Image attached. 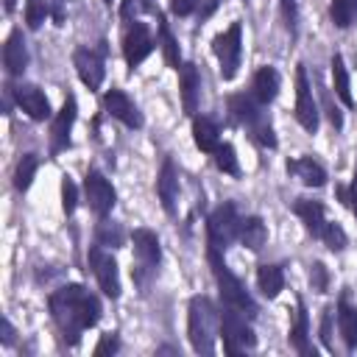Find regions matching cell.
<instances>
[{
  "mask_svg": "<svg viewBox=\"0 0 357 357\" xmlns=\"http://www.w3.org/2000/svg\"><path fill=\"white\" fill-rule=\"evenodd\" d=\"M47 307L67 346H78L81 335L100 321V301L84 284H64L53 290Z\"/></svg>",
  "mask_w": 357,
  "mask_h": 357,
  "instance_id": "6da1fadb",
  "label": "cell"
},
{
  "mask_svg": "<svg viewBox=\"0 0 357 357\" xmlns=\"http://www.w3.org/2000/svg\"><path fill=\"white\" fill-rule=\"evenodd\" d=\"M220 312L215 310L212 298L192 296L187 307V335L195 354H215V335H218Z\"/></svg>",
  "mask_w": 357,
  "mask_h": 357,
  "instance_id": "7a4b0ae2",
  "label": "cell"
},
{
  "mask_svg": "<svg viewBox=\"0 0 357 357\" xmlns=\"http://www.w3.org/2000/svg\"><path fill=\"white\" fill-rule=\"evenodd\" d=\"M223 251L218 248H206V259H209V268H212V276L218 282V290H220V298L226 307H234L237 312H243L245 318H254L259 310H257V301L251 298V293L245 290V284L229 271V265L223 262L220 257Z\"/></svg>",
  "mask_w": 357,
  "mask_h": 357,
  "instance_id": "3957f363",
  "label": "cell"
},
{
  "mask_svg": "<svg viewBox=\"0 0 357 357\" xmlns=\"http://www.w3.org/2000/svg\"><path fill=\"white\" fill-rule=\"evenodd\" d=\"M229 112L234 114V120L240 126L248 128V134L262 145V148H276V134H273V126L268 120V112L265 106L254 98V95H229Z\"/></svg>",
  "mask_w": 357,
  "mask_h": 357,
  "instance_id": "277c9868",
  "label": "cell"
},
{
  "mask_svg": "<svg viewBox=\"0 0 357 357\" xmlns=\"http://www.w3.org/2000/svg\"><path fill=\"white\" fill-rule=\"evenodd\" d=\"M131 243H134V259H137V268H134V282L139 287H145L156 271H159V262H162V248H159V237L151 231V229H134L131 234Z\"/></svg>",
  "mask_w": 357,
  "mask_h": 357,
  "instance_id": "5b68a950",
  "label": "cell"
},
{
  "mask_svg": "<svg viewBox=\"0 0 357 357\" xmlns=\"http://www.w3.org/2000/svg\"><path fill=\"white\" fill-rule=\"evenodd\" d=\"M220 335H223V351L226 354H243L251 351L257 346V335L251 329V324L245 321L243 312H237L234 307L220 310Z\"/></svg>",
  "mask_w": 357,
  "mask_h": 357,
  "instance_id": "8992f818",
  "label": "cell"
},
{
  "mask_svg": "<svg viewBox=\"0 0 357 357\" xmlns=\"http://www.w3.org/2000/svg\"><path fill=\"white\" fill-rule=\"evenodd\" d=\"M212 53L218 56L220 78H223V81H231V78L237 75L240 56H243V22H240V20H234L226 31H220V33L212 39Z\"/></svg>",
  "mask_w": 357,
  "mask_h": 357,
  "instance_id": "52a82bcc",
  "label": "cell"
},
{
  "mask_svg": "<svg viewBox=\"0 0 357 357\" xmlns=\"http://www.w3.org/2000/svg\"><path fill=\"white\" fill-rule=\"evenodd\" d=\"M240 220L243 218L237 215V206L231 201H223L220 206H215L212 215L206 218V240H209V248L226 251L237 240Z\"/></svg>",
  "mask_w": 357,
  "mask_h": 357,
  "instance_id": "ba28073f",
  "label": "cell"
},
{
  "mask_svg": "<svg viewBox=\"0 0 357 357\" xmlns=\"http://www.w3.org/2000/svg\"><path fill=\"white\" fill-rule=\"evenodd\" d=\"M103 56H106V42H100L98 47H75V53H73L75 73H78V78L84 81V86L92 89V92L100 89L103 75H106Z\"/></svg>",
  "mask_w": 357,
  "mask_h": 357,
  "instance_id": "9c48e42d",
  "label": "cell"
},
{
  "mask_svg": "<svg viewBox=\"0 0 357 357\" xmlns=\"http://www.w3.org/2000/svg\"><path fill=\"white\" fill-rule=\"evenodd\" d=\"M86 259H89V268L100 284V290L109 296V298H120V271H117V262L109 251H103L100 243L89 245L86 251Z\"/></svg>",
  "mask_w": 357,
  "mask_h": 357,
  "instance_id": "30bf717a",
  "label": "cell"
},
{
  "mask_svg": "<svg viewBox=\"0 0 357 357\" xmlns=\"http://www.w3.org/2000/svg\"><path fill=\"white\" fill-rule=\"evenodd\" d=\"M153 36H151V28L145 25V22H139V20H131L128 22V28H126V33H123V56H126V64L134 70V67H139L148 56H151V50H153Z\"/></svg>",
  "mask_w": 357,
  "mask_h": 357,
  "instance_id": "8fae6325",
  "label": "cell"
},
{
  "mask_svg": "<svg viewBox=\"0 0 357 357\" xmlns=\"http://www.w3.org/2000/svg\"><path fill=\"white\" fill-rule=\"evenodd\" d=\"M296 120L304 131L315 134L318 131V103L312 98V89H310V78H307V70L304 64L296 67Z\"/></svg>",
  "mask_w": 357,
  "mask_h": 357,
  "instance_id": "7c38bea8",
  "label": "cell"
},
{
  "mask_svg": "<svg viewBox=\"0 0 357 357\" xmlns=\"http://www.w3.org/2000/svg\"><path fill=\"white\" fill-rule=\"evenodd\" d=\"M84 198H86L89 209H92L98 218H106V215L112 212L114 201H117V192H114V187L109 184V178H106L103 173L89 170V173L84 176Z\"/></svg>",
  "mask_w": 357,
  "mask_h": 357,
  "instance_id": "4fadbf2b",
  "label": "cell"
},
{
  "mask_svg": "<svg viewBox=\"0 0 357 357\" xmlns=\"http://www.w3.org/2000/svg\"><path fill=\"white\" fill-rule=\"evenodd\" d=\"M11 95L17 100V106L36 123L47 120L50 117V100L47 95L36 86V84H20V86H11Z\"/></svg>",
  "mask_w": 357,
  "mask_h": 357,
  "instance_id": "5bb4252c",
  "label": "cell"
},
{
  "mask_svg": "<svg viewBox=\"0 0 357 357\" xmlns=\"http://www.w3.org/2000/svg\"><path fill=\"white\" fill-rule=\"evenodd\" d=\"M103 109L114 117V120H120L123 126H128V128H142V112L137 109V103L123 92V89H109L106 95H103Z\"/></svg>",
  "mask_w": 357,
  "mask_h": 357,
  "instance_id": "9a60e30c",
  "label": "cell"
},
{
  "mask_svg": "<svg viewBox=\"0 0 357 357\" xmlns=\"http://www.w3.org/2000/svg\"><path fill=\"white\" fill-rule=\"evenodd\" d=\"M75 112H78L75 98L67 95L64 106L59 109V114H56L53 123H50V153H53V156L61 153L64 148H70V128H73V123H75Z\"/></svg>",
  "mask_w": 357,
  "mask_h": 357,
  "instance_id": "2e32d148",
  "label": "cell"
},
{
  "mask_svg": "<svg viewBox=\"0 0 357 357\" xmlns=\"http://www.w3.org/2000/svg\"><path fill=\"white\" fill-rule=\"evenodd\" d=\"M178 89H181V106L187 114H195L201 100V73L192 61H184L178 67Z\"/></svg>",
  "mask_w": 357,
  "mask_h": 357,
  "instance_id": "e0dca14e",
  "label": "cell"
},
{
  "mask_svg": "<svg viewBox=\"0 0 357 357\" xmlns=\"http://www.w3.org/2000/svg\"><path fill=\"white\" fill-rule=\"evenodd\" d=\"M3 64H6V73L8 75H22L25 67H28V47H25V39H22V31L14 28L3 45Z\"/></svg>",
  "mask_w": 357,
  "mask_h": 357,
  "instance_id": "ac0fdd59",
  "label": "cell"
},
{
  "mask_svg": "<svg viewBox=\"0 0 357 357\" xmlns=\"http://www.w3.org/2000/svg\"><path fill=\"white\" fill-rule=\"evenodd\" d=\"M156 195L165 206L167 215H176V201H178V173H176V165L170 159L162 162V170H159V178H156Z\"/></svg>",
  "mask_w": 357,
  "mask_h": 357,
  "instance_id": "d6986e66",
  "label": "cell"
},
{
  "mask_svg": "<svg viewBox=\"0 0 357 357\" xmlns=\"http://www.w3.org/2000/svg\"><path fill=\"white\" fill-rule=\"evenodd\" d=\"M287 340H290V346H293L298 354L315 357V346L310 343V318H307V307H304L301 298L296 301V318H293V326H290Z\"/></svg>",
  "mask_w": 357,
  "mask_h": 357,
  "instance_id": "ffe728a7",
  "label": "cell"
},
{
  "mask_svg": "<svg viewBox=\"0 0 357 357\" xmlns=\"http://www.w3.org/2000/svg\"><path fill=\"white\" fill-rule=\"evenodd\" d=\"M290 209H293V215H298V220L304 223V229H307L312 237H318L321 229L326 226V212H324V204H321V201L296 198V201L290 204Z\"/></svg>",
  "mask_w": 357,
  "mask_h": 357,
  "instance_id": "44dd1931",
  "label": "cell"
},
{
  "mask_svg": "<svg viewBox=\"0 0 357 357\" xmlns=\"http://www.w3.org/2000/svg\"><path fill=\"white\" fill-rule=\"evenodd\" d=\"M287 173L296 176L301 184L307 187H324L326 184V170L324 165H318L312 156H298V159H287Z\"/></svg>",
  "mask_w": 357,
  "mask_h": 357,
  "instance_id": "7402d4cb",
  "label": "cell"
},
{
  "mask_svg": "<svg viewBox=\"0 0 357 357\" xmlns=\"http://www.w3.org/2000/svg\"><path fill=\"white\" fill-rule=\"evenodd\" d=\"M279 84H282V78H279L276 67H259V70L254 73V78H251V95H254L262 106H268V103L279 95Z\"/></svg>",
  "mask_w": 357,
  "mask_h": 357,
  "instance_id": "603a6c76",
  "label": "cell"
},
{
  "mask_svg": "<svg viewBox=\"0 0 357 357\" xmlns=\"http://www.w3.org/2000/svg\"><path fill=\"white\" fill-rule=\"evenodd\" d=\"M335 315H337V329H340V337L346 343L349 351L357 349V307L349 304L346 296L337 298V307H335Z\"/></svg>",
  "mask_w": 357,
  "mask_h": 357,
  "instance_id": "cb8c5ba5",
  "label": "cell"
},
{
  "mask_svg": "<svg viewBox=\"0 0 357 357\" xmlns=\"http://www.w3.org/2000/svg\"><path fill=\"white\" fill-rule=\"evenodd\" d=\"M192 139L198 145V151L204 153H215L220 145V128L212 117H192Z\"/></svg>",
  "mask_w": 357,
  "mask_h": 357,
  "instance_id": "d4e9b609",
  "label": "cell"
},
{
  "mask_svg": "<svg viewBox=\"0 0 357 357\" xmlns=\"http://www.w3.org/2000/svg\"><path fill=\"white\" fill-rule=\"evenodd\" d=\"M237 240H240L245 248H251V251H259V248L265 245V240H268V226H265V220H262V218H257V215H248V218H243V220H240V231H237Z\"/></svg>",
  "mask_w": 357,
  "mask_h": 357,
  "instance_id": "484cf974",
  "label": "cell"
},
{
  "mask_svg": "<svg viewBox=\"0 0 357 357\" xmlns=\"http://www.w3.org/2000/svg\"><path fill=\"white\" fill-rule=\"evenodd\" d=\"M257 284L265 298H276L284 290V273L279 265H259L257 268Z\"/></svg>",
  "mask_w": 357,
  "mask_h": 357,
  "instance_id": "4316f807",
  "label": "cell"
},
{
  "mask_svg": "<svg viewBox=\"0 0 357 357\" xmlns=\"http://www.w3.org/2000/svg\"><path fill=\"white\" fill-rule=\"evenodd\" d=\"M332 81H335V95L343 100V106H354V98H351V84H349V70H346V61L340 53L332 56Z\"/></svg>",
  "mask_w": 357,
  "mask_h": 357,
  "instance_id": "83f0119b",
  "label": "cell"
},
{
  "mask_svg": "<svg viewBox=\"0 0 357 357\" xmlns=\"http://www.w3.org/2000/svg\"><path fill=\"white\" fill-rule=\"evenodd\" d=\"M156 28H159V45H162V53H165V61L173 67V70H178L181 67V56H178V42H176V36L170 33V28H167V22H165V17L162 14H156Z\"/></svg>",
  "mask_w": 357,
  "mask_h": 357,
  "instance_id": "f1b7e54d",
  "label": "cell"
},
{
  "mask_svg": "<svg viewBox=\"0 0 357 357\" xmlns=\"http://www.w3.org/2000/svg\"><path fill=\"white\" fill-rule=\"evenodd\" d=\"M36 167H39V156L36 153H22V159L17 162V170H14V190L17 192H25L36 176Z\"/></svg>",
  "mask_w": 357,
  "mask_h": 357,
  "instance_id": "f546056e",
  "label": "cell"
},
{
  "mask_svg": "<svg viewBox=\"0 0 357 357\" xmlns=\"http://www.w3.org/2000/svg\"><path fill=\"white\" fill-rule=\"evenodd\" d=\"M329 17L337 28H351L357 22V0H332Z\"/></svg>",
  "mask_w": 357,
  "mask_h": 357,
  "instance_id": "4dcf8cb0",
  "label": "cell"
},
{
  "mask_svg": "<svg viewBox=\"0 0 357 357\" xmlns=\"http://www.w3.org/2000/svg\"><path fill=\"white\" fill-rule=\"evenodd\" d=\"M95 243H100V245H112V248H120V245L126 243V231H123V226H120V223H114V220H100V223H98V229H95Z\"/></svg>",
  "mask_w": 357,
  "mask_h": 357,
  "instance_id": "1f68e13d",
  "label": "cell"
},
{
  "mask_svg": "<svg viewBox=\"0 0 357 357\" xmlns=\"http://www.w3.org/2000/svg\"><path fill=\"white\" fill-rule=\"evenodd\" d=\"M215 165H218V170H223V173H229V176H240V165H237V153H234V148L229 145V142H220L218 145V151H215Z\"/></svg>",
  "mask_w": 357,
  "mask_h": 357,
  "instance_id": "d6a6232c",
  "label": "cell"
},
{
  "mask_svg": "<svg viewBox=\"0 0 357 357\" xmlns=\"http://www.w3.org/2000/svg\"><path fill=\"white\" fill-rule=\"evenodd\" d=\"M318 240H324V245H326L329 251H343V248H346V243H349V237H346L343 226H340V223H329V220H326V226L321 229Z\"/></svg>",
  "mask_w": 357,
  "mask_h": 357,
  "instance_id": "836d02e7",
  "label": "cell"
},
{
  "mask_svg": "<svg viewBox=\"0 0 357 357\" xmlns=\"http://www.w3.org/2000/svg\"><path fill=\"white\" fill-rule=\"evenodd\" d=\"M50 14V3L47 0H25V22L28 28H39L45 22V17Z\"/></svg>",
  "mask_w": 357,
  "mask_h": 357,
  "instance_id": "e575fe53",
  "label": "cell"
},
{
  "mask_svg": "<svg viewBox=\"0 0 357 357\" xmlns=\"http://www.w3.org/2000/svg\"><path fill=\"white\" fill-rule=\"evenodd\" d=\"M310 284H312L315 293H326V287H329V271H326L324 262H312L310 265Z\"/></svg>",
  "mask_w": 357,
  "mask_h": 357,
  "instance_id": "d590c367",
  "label": "cell"
},
{
  "mask_svg": "<svg viewBox=\"0 0 357 357\" xmlns=\"http://www.w3.org/2000/svg\"><path fill=\"white\" fill-rule=\"evenodd\" d=\"M142 11H153V3L151 0H123V6H120V17L123 20H137Z\"/></svg>",
  "mask_w": 357,
  "mask_h": 357,
  "instance_id": "8d00e7d4",
  "label": "cell"
},
{
  "mask_svg": "<svg viewBox=\"0 0 357 357\" xmlns=\"http://www.w3.org/2000/svg\"><path fill=\"white\" fill-rule=\"evenodd\" d=\"M75 204H78V187L73 184V178L64 176V181H61V206H64V215H73L75 212Z\"/></svg>",
  "mask_w": 357,
  "mask_h": 357,
  "instance_id": "74e56055",
  "label": "cell"
},
{
  "mask_svg": "<svg viewBox=\"0 0 357 357\" xmlns=\"http://www.w3.org/2000/svg\"><path fill=\"white\" fill-rule=\"evenodd\" d=\"M332 315H335V307H326L324 315H321V340L329 351H335V343H332Z\"/></svg>",
  "mask_w": 357,
  "mask_h": 357,
  "instance_id": "f35d334b",
  "label": "cell"
},
{
  "mask_svg": "<svg viewBox=\"0 0 357 357\" xmlns=\"http://www.w3.org/2000/svg\"><path fill=\"white\" fill-rule=\"evenodd\" d=\"M120 349V337H117V332H106L103 337H100V343L95 346V357H100V354H114Z\"/></svg>",
  "mask_w": 357,
  "mask_h": 357,
  "instance_id": "ab89813d",
  "label": "cell"
},
{
  "mask_svg": "<svg viewBox=\"0 0 357 357\" xmlns=\"http://www.w3.org/2000/svg\"><path fill=\"white\" fill-rule=\"evenodd\" d=\"M337 195H340V201L354 212V218H357V176L351 178V184L349 187H337Z\"/></svg>",
  "mask_w": 357,
  "mask_h": 357,
  "instance_id": "60d3db41",
  "label": "cell"
},
{
  "mask_svg": "<svg viewBox=\"0 0 357 357\" xmlns=\"http://www.w3.org/2000/svg\"><path fill=\"white\" fill-rule=\"evenodd\" d=\"M321 95H324V106H326V114H329V123L335 126V131H340L343 128V114H340V109L337 106H332V98H329V92L321 86Z\"/></svg>",
  "mask_w": 357,
  "mask_h": 357,
  "instance_id": "b9f144b4",
  "label": "cell"
},
{
  "mask_svg": "<svg viewBox=\"0 0 357 357\" xmlns=\"http://www.w3.org/2000/svg\"><path fill=\"white\" fill-rule=\"evenodd\" d=\"M195 6H198V0H170V11L176 17H190L195 11Z\"/></svg>",
  "mask_w": 357,
  "mask_h": 357,
  "instance_id": "7bdbcfd3",
  "label": "cell"
},
{
  "mask_svg": "<svg viewBox=\"0 0 357 357\" xmlns=\"http://www.w3.org/2000/svg\"><path fill=\"white\" fill-rule=\"evenodd\" d=\"M47 3H50V14H53L56 25H61L64 22V11H67V0H47Z\"/></svg>",
  "mask_w": 357,
  "mask_h": 357,
  "instance_id": "ee69618b",
  "label": "cell"
},
{
  "mask_svg": "<svg viewBox=\"0 0 357 357\" xmlns=\"http://www.w3.org/2000/svg\"><path fill=\"white\" fill-rule=\"evenodd\" d=\"M0 329H3V335H0L3 346H11V343H14V326H11V321L3 318V321H0Z\"/></svg>",
  "mask_w": 357,
  "mask_h": 357,
  "instance_id": "f6af8a7d",
  "label": "cell"
},
{
  "mask_svg": "<svg viewBox=\"0 0 357 357\" xmlns=\"http://www.w3.org/2000/svg\"><path fill=\"white\" fill-rule=\"evenodd\" d=\"M282 6H284L287 20H293V17H296V0H282Z\"/></svg>",
  "mask_w": 357,
  "mask_h": 357,
  "instance_id": "bcb514c9",
  "label": "cell"
},
{
  "mask_svg": "<svg viewBox=\"0 0 357 357\" xmlns=\"http://www.w3.org/2000/svg\"><path fill=\"white\" fill-rule=\"evenodd\" d=\"M218 3H220V0H209V3H206V8H204V14H212V11L218 8Z\"/></svg>",
  "mask_w": 357,
  "mask_h": 357,
  "instance_id": "7dc6e473",
  "label": "cell"
},
{
  "mask_svg": "<svg viewBox=\"0 0 357 357\" xmlns=\"http://www.w3.org/2000/svg\"><path fill=\"white\" fill-rule=\"evenodd\" d=\"M103 3H112V0H103Z\"/></svg>",
  "mask_w": 357,
  "mask_h": 357,
  "instance_id": "c3c4849f",
  "label": "cell"
}]
</instances>
